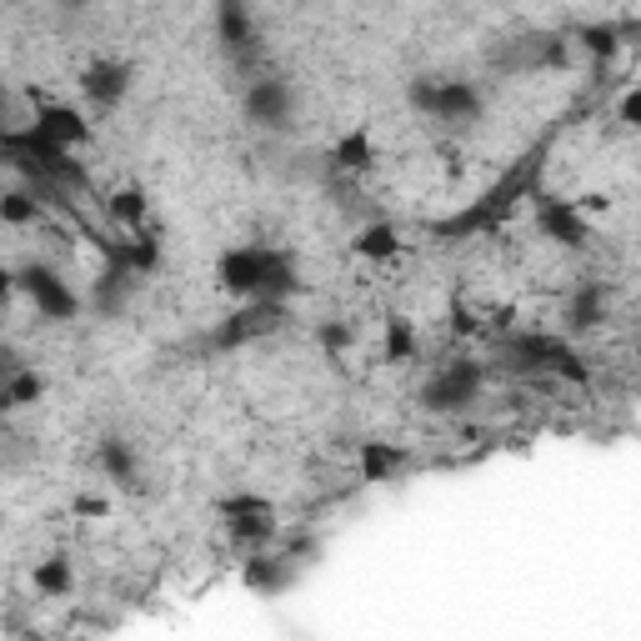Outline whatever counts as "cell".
Returning <instances> with one entry per match:
<instances>
[{"mask_svg": "<svg viewBox=\"0 0 641 641\" xmlns=\"http://www.w3.org/2000/svg\"><path fill=\"white\" fill-rule=\"evenodd\" d=\"M36 586L46 596H66V592H71V561H66V557H46L36 567Z\"/></svg>", "mask_w": 641, "mask_h": 641, "instance_id": "7402d4cb", "label": "cell"}, {"mask_svg": "<svg viewBox=\"0 0 641 641\" xmlns=\"http://www.w3.org/2000/svg\"><path fill=\"white\" fill-rule=\"evenodd\" d=\"M481 366L476 361H452V366H441L436 376L421 386V406L427 411H441V416H452V411H466V406L481 396Z\"/></svg>", "mask_w": 641, "mask_h": 641, "instance_id": "8992f818", "label": "cell"}, {"mask_svg": "<svg viewBox=\"0 0 641 641\" xmlns=\"http://www.w3.org/2000/svg\"><path fill=\"white\" fill-rule=\"evenodd\" d=\"M320 341L331 346V351H341V346H346V331H341V326H326V331H320Z\"/></svg>", "mask_w": 641, "mask_h": 641, "instance_id": "f546056e", "label": "cell"}, {"mask_svg": "<svg viewBox=\"0 0 641 641\" xmlns=\"http://www.w3.org/2000/svg\"><path fill=\"white\" fill-rule=\"evenodd\" d=\"M602 316H606V291L596 281H586L576 296H571V306H567V320L576 326V331H592V326H602Z\"/></svg>", "mask_w": 641, "mask_h": 641, "instance_id": "e0dca14e", "label": "cell"}, {"mask_svg": "<svg viewBox=\"0 0 641 641\" xmlns=\"http://www.w3.org/2000/svg\"><path fill=\"white\" fill-rule=\"evenodd\" d=\"M95 462H101V471H106L110 481H120V487H141V462H136L131 441L106 436L101 441V452H95Z\"/></svg>", "mask_w": 641, "mask_h": 641, "instance_id": "4fadbf2b", "label": "cell"}, {"mask_svg": "<svg viewBox=\"0 0 641 641\" xmlns=\"http://www.w3.org/2000/svg\"><path fill=\"white\" fill-rule=\"evenodd\" d=\"M501 357H511V366H522V371H557V376L586 381L582 357L567 341H557V336H516V341L501 346Z\"/></svg>", "mask_w": 641, "mask_h": 641, "instance_id": "277c9868", "label": "cell"}, {"mask_svg": "<svg viewBox=\"0 0 641 641\" xmlns=\"http://www.w3.org/2000/svg\"><path fill=\"white\" fill-rule=\"evenodd\" d=\"M131 291H136V276L116 261L106 276H101V281H95L91 301H95V311H101V316H116V311L126 306V301H131Z\"/></svg>", "mask_w": 641, "mask_h": 641, "instance_id": "5bb4252c", "label": "cell"}, {"mask_svg": "<svg viewBox=\"0 0 641 641\" xmlns=\"http://www.w3.org/2000/svg\"><path fill=\"white\" fill-rule=\"evenodd\" d=\"M371 161H376V145H371L366 131L341 136V141H336V151H331V166H341V171H366Z\"/></svg>", "mask_w": 641, "mask_h": 641, "instance_id": "ac0fdd59", "label": "cell"}, {"mask_svg": "<svg viewBox=\"0 0 641 641\" xmlns=\"http://www.w3.org/2000/svg\"><path fill=\"white\" fill-rule=\"evenodd\" d=\"M215 281H221V291H231V296L241 301H276L281 306V296H291L296 291V256H285V250H266V246H236L221 256V266H215Z\"/></svg>", "mask_w": 641, "mask_h": 641, "instance_id": "6da1fadb", "label": "cell"}, {"mask_svg": "<svg viewBox=\"0 0 641 641\" xmlns=\"http://www.w3.org/2000/svg\"><path fill=\"white\" fill-rule=\"evenodd\" d=\"M226 536L236 547H266V541H276V516H241V522H226Z\"/></svg>", "mask_w": 641, "mask_h": 641, "instance_id": "44dd1931", "label": "cell"}, {"mask_svg": "<svg viewBox=\"0 0 641 641\" xmlns=\"http://www.w3.org/2000/svg\"><path fill=\"white\" fill-rule=\"evenodd\" d=\"M81 91L91 95L101 110L120 106V95L131 91V66H126V60H91L81 71Z\"/></svg>", "mask_w": 641, "mask_h": 641, "instance_id": "8fae6325", "label": "cell"}, {"mask_svg": "<svg viewBox=\"0 0 641 641\" xmlns=\"http://www.w3.org/2000/svg\"><path fill=\"white\" fill-rule=\"evenodd\" d=\"M11 296H15V271H5V266H0V306H5Z\"/></svg>", "mask_w": 641, "mask_h": 641, "instance_id": "f1b7e54d", "label": "cell"}, {"mask_svg": "<svg viewBox=\"0 0 641 641\" xmlns=\"http://www.w3.org/2000/svg\"><path fill=\"white\" fill-rule=\"evenodd\" d=\"M285 320V311L276 306V301H246L241 311H231L221 326H215V351H236V346H246V341H256V336H271L276 326Z\"/></svg>", "mask_w": 641, "mask_h": 641, "instance_id": "ba28073f", "label": "cell"}, {"mask_svg": "<svg viewBox=\"0 0 641 641\" xmlns=\"http://www.w3.org/2000/svg\"><path fill=\"white\" fill-rule=\"evenodd\" d=\"M0 221H5V226H36L40 201L31 190H5V196H0Z\"/></svg>", "mask_w": 641, "mask_h": 641, "instance_id": "ffe728a7", "label": "cell"}, {"mask_svg": "<svg viewBox=\"0 0 641 641\" xmlns=\"http://www.w3.org/2000/svg\"><path fill=\"white\" fill-rule=\"evenodd\" d=\"M15 371H25L21 366V357H15V346H0V386L15 376Z\"/></svg>", "mask_w": 641, "mask_h": 641, "instance_id": "4316f807", "label": "cell"}, {"mask_svg": "<svg viewBox=\"0 0 641 641\" xmlns=\"http://www.w3.org/2000/svg\"><path fill=\"white\" fill-rule=\"evenodd\" d=\"M406 466L401 446H386V441H361V481H386L392 471Z\"/></svg>", "mask_w": 641, "mask_h": 641, "instance_id": "9a60e30c", "label": "cell"}, {"mask_svg": "<svg viewBox=\"0 0 641 641\" xmlns=\"http://www.w3.org/2000/svg\"><path fill=\"white\" fill-rule=\"evenodd\" d=\"M221 516H226V522H241V516H276V511H271V501H261V497H226L221 501Z\"/></svg>", "mask_w": 641, "mask_h": 641, "instance_id": "cb8c5ba5", "label": "cell"}, {"mask_svg": "<svg viewBox=\"0 0 641 641\" xmlns=\"http://www.w3.org/2000/svg\"><path fill=\"white\" fill-rule=\"evenodd\" d=\"M411 106L431 120H446V126H471L481 116V91L471 81H436V75H421L411 81Z\"/></svg>", "mask_w": 641, "mask_h": 641, "instance_id": "3957f363", "label": "cell"}, {"mask_svg": "<svg viewBox=\"0 0 641 641\" xmlns=\"http://www.w3.org/2000/svg\"><path fill=\"white\" fill-rule=\"evenodd\" d=\"M291 582H296V561L291 557H266V551H256V557H246V567H241V586H250L256 596H281Z\"/></svg>", "mask_w": 641, "mask_h": 641, "instance_id": "7c38bea8", "label": "cell"}, {"mask_svg": "<svg viewBox=\"0 0 641 641\" xmlns=\"http://www.w3.org/2000/svg\"><path fill=\"white\" fill-rule=\"evenodd\" d=\"M536 226L547 231L551 241H561L567 250H582L592 241L582 206H571V201H536Z\"/></svg>", "mask_w": 641, "mask_h": 641, "instance_id": "30bf717a", "label": "cell"}, {"mask_svg": "<svg viewBox=\"0 0 641 641\" xmlns=\"http://www.w3.org/2000/svg\"><path fill=\"white\" fill-rule=\"evenodd\" d=\"M386 357H392V361H411L416 357L411 320H392V326H386Z\"/></svg>", "mask_w": 641, "mask_h": 641, "instance_id": "603a6c76", "label": "cell"}, {"mask_svg": "<svg viewBox=\"0 0 641 641\" xmlns=\"http://www.w3.org/2000/svg\"><path fill=\"white\" fill-rule=\"evenodd\" d=\"M582 40L596 56H611V50H617V31H611V25H592V31H582Z\"/></svg>", "mask_w": 641, "mask_h": 641, "instance_id": "d4e9b609", "label": "cell"}, {"mask_svg": "<svg viewBox=\"0 0 641 641\" xmlns=\"http://www.w3.org/2000/svg\"><path fill=\"white\" fill-rule=\"evenodd\" d=\"M357 256H366V261H392L396 250H401V236H396V226H386V221H371V226L357 231Z\"/></svg>", "mask_w": 641, "mask_h": 641, "instance_id": "2e32d148", "label": "cell"}, {"mask_svg": "<svg viewBox=\"0 0 641 641\" xmlns=\"http://www.w3.org/2000/svg\"><path fill=\"white\" fill-rule=\"evenodd\" d=\"M621 126H641V95L637 91L621 95Z\"/></svg>", "mask_w": 641, "mask_h": 641, "instance_id": "484cf974", "label": "cell"}, {"mask_svg": "<svg viewBox=\"0 0 641 641\" xmlns=\"http://www.w3.org/2000/svg\"><path fill=\"white\" fill-rule=\"evenodd\" d=\"M31 131H36L40 141L60 145V151H71L75 141H91V126L81 120V110L56 106V101H36V116H31Z\"/></svg>", "mask_w": 641, "mask_h": 641, "instance_id": "9c48e42d", "label": "cell"}, {"mask_svg": "<svg viewBox=\"0 0 641 641\" xmlns=\"http://www.w3.org/2000/svg\"><path fill=\"white\" fill-rule=\"evenodd\" d=\"M15 291H25V296H31V306H36L46 320H71L75 311H81L75 291L60 281L50 266H21V271H15Z\"/></svg>", "mask_w": 641, "mask_h": 641, "instance_id": "52a82bcc", "label": "cell"}, {"mask_svg": "<svg viewBox=\"0 0 641 641\" xmlns=\"http://www.w3.org/2000/svg\"><path fill=\"white\" fill-rule=\"evenodd\" d=\"M241 110H246V120L261 126V131H291L301 116V91H296V81H285V75H256V81H246Z\"/></svg>", "mask_w": 641, "mask_h": 641, "instance_id": "7a4b0ae2", "label": "cell"}, {"mask_svg": "<svg viewBox=\"0 0 641 641\" xmlns=\"http://www.w3.org/2000/svg\"><path fill=\"white\" fill-rule=\"evenodd\" d=\"M106 215L116 221V226H141L145 221V196L136 186H120L106 196Z\"/></svg>", "mask_w": 641, "mask_h": 641, "instance_id": "d6986e66", "label": "cell"}, {"mask_svg": "<svg viewBox=\"0 0 641 641\" xmlns=\"http://www.w3.org/2000/svg\"><path fill=\"white\" fill-rule=\"evenodd\" d=\"M215 36H221V50L236 71H256L261 66V31H256V11L250 5H215Z\"/></svg>", "mask_w": 641, "mask_h": 641, "instance_id": "5b68a950", "label": "cell"}, {"mask_svg": "<svg viewBox=\"0 0 641 641\" xmlns=\"http://www.w3.org/2000/svg\"><path fill=\"white\" fill-rule=\"evenodd\" d=\"M75 516H106V501H101V497H81V501H75Z\"/></svg>", "mask_w": 641, "mask_h": 641, "instance_id": "83f0119b", "label": "cell"}]
</instances>
